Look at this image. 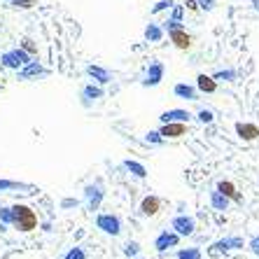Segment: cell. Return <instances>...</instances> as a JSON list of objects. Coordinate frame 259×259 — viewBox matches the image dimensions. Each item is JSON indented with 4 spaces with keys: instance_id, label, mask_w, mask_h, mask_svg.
Listing matches in <instances>:
<instances>
[{
    "instance_id": "5bb4252c",
    "label": "cell",
    "mask_w": 259,
    "mask_h": 259,
    "mask_svg": "<svg viewBox=\"0 0 259 259\" xmlns=\"http://www.w3.org/2000/svg\"><path fill=\"white\" fill-rule=\"evenodd\" d=\"M87 75H89L94 82H98V84H108L110 79H112V72L101 66H87Z\"/></svg>"
},
{
    "instance_id": "7c38bea8",
    "label": "cell",
    "mask_w": 259,
    "mask_h": 259,
    "mask_svg": "<svg viewBox=\"0 0 259 259\" xmlns=\"http://www.w3.org/2000/svg\"><path fill=\"white\" fill-rule=\"evenodd\" d=\"M236 133H238V138L241 140H257L259 138V126H254V124H247V121H238L236 124Z\"/></svg>"
},
{
    "instance_id": "1f68e13d",
    "label": "cell",
    "mask_w": 259,
    "mask_h": 259,
    "mask_svg": "<svg viewBox=\"0 0 259 259\" xmlns=\"http://www.w3.org/2000/svg\"><path fill=\"white\" fill-rule=\"evenodd\" d=\"M196 119H199L201 124H212V119H215V117H212L210 110H201L199 115H196Z\"/></svg>"
},
{
    "instance_id": "4dcf8cb0",
    "label": "cell",
    "mask_w": 259,
    "mask_h": 259,
    "mask_svg": "<svg viewBox=\"0 0 259 259\" xmlns=\"http://www.w3.org/2000/svg\"><path fill=\"white\" fill-rule=\"evenodd\" d=\"M138 250H140V245L136 241H131V243H126V245H124V254H126V257H136V254H138Z\"/></svg>"
},
{
    "instance_id": "5b68a950",
    "label": "cell",
    "mask_w": 259,
    "mask_h": 259,
    "mask_svg": "<svg viewBox=\"0 0 259 259\" xmlns=\"http://www.w3.org/2000/svg\"><path fill=\"white\" fill-rule=\"evenodd\" d=\"M243 247V238L234 236V238H222L210 245V257H220L222 252H229V250H241Z\"/></svg>"
},
{
    "instance_id": "cb8c5ba5",
    "label": "cell",
    "mask_w": 259,
    "mask_h": 259,
    "mask_svg": "<svg viewBox=\"0 0 259 259\" xmlns=\"http://www.w3.org/2000/svg\"><path fill=\"white\" fill-rule=\"evenodd\" d=\"M178 259H203L199 247H182L178 250Z\"/></svg>"
},
{
    "instance_id": "8992f818",
    "label": "cell",
    "mask_w": 259,
    "mask_h": 259,
    "mask_svg": "<svg viewBox=\"0 0 259 259\" xmlns=\"http://www.w3.org/2000/svg\"><path fill=\"white\" fill-rule=\"evenodd\" d=\"M163 72H166V68H163L161 61L150 63V68H147V72H145V77H143V87H157V84H161Z\"/></svg>"
},
{
    "instance_id": "ba28073f",
    "label": "cell",
    "mask_w": 259,
    "mask_h": 259,
    "mask_svg": "<svg viewBox=\"0 0 259 259\" xmlns=\"http://www.w3.org/2000/svg\"><path fill=\"white\" fill-rule=\"evenodd\" d=\"M47 72H49L47 68H42L40 63H37V61L30 59L24 68H19V70H17V77L19 79H35V77H45Z\"/></svg>"
},
{
    "instance_id": "6da1fadb",
    "label": "cell",
    "mask_w": 259,
    "mask_h": 259,
    "mask_svg": "<svg viewBox=\"0 0 259 259\" xmlns=\"http://www.w3.org/2000/svg\"><path fill=\"white\" fill-rule=\"evenodd\" d=\"M12 210V227L17 231H24V234H28V231H35L37 229V215L33 208H28V205L24 203H17L10 208Z\"/></svg>"
},
{
    "instance_id": "d6986e66",
    "label": "cell",
    "mask_w": 259,
    "mask_h": 259,
    "mask_svg": "<svg viewBox=\"0 0 259 259\" xmlns=\"http://www.w3.org/2000/svg\"><path fill=\"white\" fill-rule=\"evenodd\" d=\"M163 35H166V30H163L159 24H147L145 26V40H147V42H161Z\"/></svg>"
},
{
    "instance_id": "83f0119b",
    "label": "cell",
    "mask_w": 259,
    "mask_h": 259,
    "mask_svg": "<svg viewBox=\"0 0 259 259\" xmlns=\"http://www.w3.org/2000/svg\"><path fill=\"white\" fill-rule=\"evenodd\" d=\"M63 259H87V252L82 247H70V250L63 254Z\"/></svg>"
},
{
    "instance_id": "d6a6232c",
    "label": "cell",
    "mask_w": 259,
    "mask_h": 259,
    "mask_svg": "<svg viewBox=\"0 0 259 259\" xmlns=\"http://www.w3.org/2000/svg\"><path fill=\"white\" fill-rule=\"evenodd\" d=\"M199 3V10H203V12H212L217 5V0H196Z\"/></svg>"
},
{
    "instance_id": "30bf717a",
    "label": "cell",
    "mask_w": 259,
    "mask_h": 259,
    "mask_svg": "<svg viewBox=\"0 0 259 259\" xmlns=\"http://www.w3.org/2000/svg\"><path fill=\"white\" fill-rule=\"evenodd\" d=\"M185 131H187L185 121H168V124H163L159 128V133H161L163 138H180V136H185Z\"/></svg>"
},
{
    "instance_id": "9c48e42d",
    "label": "cell",
    "mask_w": 259,
    "mask_h": 259,
    "mask_svg": "<svg viewBox=\"0 0 259 259\" xmlns=\"http://www.w3.org/2000/svg\"><path fill=\"white\" fill-rule=\"evenodd\" d=\"M180 243V234H175V231H161L157 236V241H154V247H157L159 252H166L170 247H178Z\"/></svg>"
},
{
    "instance_id": "8d00e7d4",
    "label": "cell",
    "mask_w": 259,
    "mask_h": 259,
    "mask_svg": "<svg viewBox=\"0 0 259 259\" xmlns=\"http://www.w3.org/2000/svg\"><path fill=\"white\" fill-rule=\"evenodd\" d=\"M250 250H252V252L259 257V236H257V238H252V241H250Z\"/></svg>"
},
{
    "instance_id": "ffe728a7",
    "label": "cell",
    "mask_w": 259,
    "mask_h": 259,
    "mask_svg": "<svg viewBox=\"0 0 259 259\" xmlns=\"http://www.w3.org/2000/svg\"><path fill=\"white\" fill-rule=\"evenodd\" d=\"M210 205L215 208V210H227V208H229V199H227V196L215 187L210 192Z\"/></svg>"
},
{
    "instance_id": "4fadbf2b",
    "label": "cell",
    "mask_w": 259,
    "mask_h": 259,
    "mask_svg": "<svg viewBox=\"0 0 259 259\" xmlns=\"http://www.w3.org/2000/svg\"><path fill=\"white\" fill-rule=\"evenodd\" d=\"M217 189H220L229 201H234V203H243V196L238 194V189H236V185L231 180H220L217 182Z\"/></svg>"
},
{
    "instance_id": "603a6c76",
    "label": "cell",
    "mask_w": 259,
    "mask_h": 259,
    "mask_svg": "<svg viewBox=\"0 0 259 259\" xmlns=\"http://www.w3.org/2000/svg\"><path fill=\"white\" fill-rule=\"evenodd\" d=\"M236 77H238V72L231 70V68H227V70H217L215 75H212V79H215V82H234Z\"/></svg>"
},
{
    "instance_id": "f35d334b",
    "label": "cell",
    "mask_w": 259,
    "mask_h": 259,
    "mask_svg": "<svg viewBox=\"0 0 259 259\" xmlns=\"http://www.w3.org/2000/svg\"><path fill=\"white\" fill-rule=\"evenodd\" d=\"M252 3H254V10H259V0H252Z\"/></svg>"
},
{
    "instance_id": "7a4b0ae2",
    "label": "cell",
    "mask_w": 259,
    "mask_h": 259,
    "mask_svg": "<svg viewBox=\"0 0 259 259\" xmlns=\"http://www.w3.org/2000/svg\"><path fill=\"white\" fill-rule=\"evenodd\" d=\"M30 59H33V56H30L24 47H14V49H7V52H3V56H0V63H3L5 68H10V70H19V68H24Z\"/></svg>"
},
{
    "instance_id": "e0dca14e",
    "label": "cell",
    "mask_w": 259,
    "mask_h": 259,
    "mask_svg": "<svg viewBox=\"0 0 259 259\" xmlns=\"http://www.w3.org/2000/svg\"><path fill=\"white\" fill-rule=\"evenodd\" d=\"M159 210H161V201L157 196H145L143 203H140V212L145 217H152V215H157Z\"/></svg>"
},
{
    "instance_id": "8fae6325",
    "label": "cell",
    "mask_w": 259,
    "mask_h": 259,
    "mask_svg": "<svg viewBox=\"0 0 259 259\" xmlns=\"http://www.w3.org/2000/svg\"><path fill=\"white\" fill-rule=\"evenodd\" d=\"M168 37H170V42H173L178 49H189V47H192V35H189V33H187L185 28H175V30H170Z\"/></svg>"
},
{
    "instance_id": "44dd1931",
    "label": "cell",
    "mask_w": 259,
    "mask_h": 259,
    "mask_svg": "<svg viewBox=\"0 0 259 259\" xmlns=\"http://www.w3.org/2000/svg\"><path fill=\"white\" fill-rule=\"evenodd\" d=\"M82 98H84V105H89L91 101L103 98V89L96 84H87V87H82Z\"/></svg>"
},
{
    "instance_id": "836d02e7",
    "label": "cell",
    "mask_w": 259,
    "mask_h": 259,
    "mask_svg": "<svg viewBox=\"0 0 259 259\" xmlns=\"http://www.w3.org/2000/svg\"><path fill=\"white\" fill-rule=\"evenodd\" d=\"M12 222V210L10 208H0V224H10Z\"/></svg>"
},
{
    "instance_id": "9a60e30c",
    "label": "cell",
    "mask_w": 259,
    "mask_h": 259,
    "mask_svg": "<svg viewBox=\"0 0 259 259\" xmlns=\"http://www.w3.org/2000/svg\"><path fill=\"white\" fill-rule=\"evenodd\" d=\"M159 119H161V124H168V121H185L187 124L192 119V115H189L187 110H166V112L159 115Z\"/></svg>"
},
{
    "instance_id": "277c9868",
    "label": "cell",
    "mask_w": 259,
    "mask_h": 259,
    "mask_svg": "<svg viewBox=\"0 0 259 259\" xmlns=\"http://www.w3.org/2000/svg\"><path fill=\"white\" fill-rule=\"evenodd\" d=\"M170 229L180 236H192L194 229H196V220H194L192 215H178V217H173Z\"/></svg>"
},
{
    "instance_id": "74e56055",
    "label": "cell",
    "mask_w": 259,
    "mask_h": 259,
    "mask_svg": "<svg viewBox=\"0 0 259 259\" xmlns=\"http://www.w3.org/2000/svg\"><path fill=\"white\" fill-rule=\"evenodd\" d=\"M185 7H187V10H199V3H196V0H185Z\"/></svg>"
},
{
    "instance_id": "e575fe53",
    "label": "cell",
    "mask_w": 259,
    "mask_h": 259,
    "mask_svg": "<svg viewBox=\"0 0 259 259\" xmlns=\"http://www.w3.org/2000/svg\"><path fill=\"white\" fill-rule=\"evenodd\" d=\"M5 189H19V182H10V180H0V192Z\"/></svg>"
},
{
    "instance_id": "f546056e",
    "label": "cell",
    "mask_w": 259,
    "mask_h": 259,
    "mask_svg": "<svg viewBox=\"0 0 259 259\" xmlns=\"http://www.w3.org/2000/svg\"><path fill=\"white\" fill-rule=\"evenodd\" d=\"M182 17H185V5H173L170 7V19L182 21Z\"/></svg>"
},
{
    "instance_id": "2e32d148",
    "label": "cell",
    "mask_w": 259,
    "mask_h": 259,
    "mask_svg": "<svg viewBox=\"0 0 259 259\" xmlns=\"http://www.w3.org/2000/svg\"><path fill=\"white\" fill-rule=\"evenodd\" d=\"M173 94L178 98H185V101H196L199 98V89L192 84H185V82H180V84L173 87Z\"/></svg>"
},
{
    "instance_id": "d4e9b609",
    "label": "cell",
    "mask_w": 259,
    "mask_h": 259,
    "mask_svg": "<svg viewBox=\"0 0 259 259\" xmlns=\"http://www.w3.org/2000/svg\"><path fill=\"white\" fill-rule=\"evenodd\" d=\"M175 3L173 0H159V3H154V7H152V14H159V12H166V10H170Z\"/></svg>"
},
{
    "instance_id": "7402d4cb",
    "label": "cell",
    "mask_w": 259,
    "mask_h": 259,
    "mask_svg": "<svg viewBox=\"0 0 259 259\" xmlns=\"http://www.w3.org/2000/svg\"><path fill=\"white\" fill-rule=\"evenodd\" d=\"M124 168H126L131 175L140 178V180H143L145 175H147V168H145V166H143L140 161H133V159H126V161H124Z\"/></svg>"
},
{
    "instance_id": "52a82bcc",
    "label": "cell",
    "mask_w": 259,
    "mask_h": 259,
    "mask_svg": "<svg viewBox=\"0 0 259 259\" xmlns=\"http://www.w3.org/2000/svg\"><path fill=\"white\" fill-rule=\"evenodd\" d=\"M103 196H105V194H103V187L98 185V182L96 185H87L84 187V203H87L89 210H98V208H101Z\"/></svg>"
},
{
    "instance_id": "d590c367",
    "label": "cell",
    "mask_w": 259,
    "mask_h": 259,
    "mask_svg": "<svg viewBox=\"0 0 259 259\" xmlns=\"http://www.w3.org/2000/svg\"><path fill=\"white\" fill-rule=\"evenodd\" d=\"M21 47H24L28 54H35V52H37L35 45H33V40H24V42H21Z\"/></svg>"
},
{
    "instance_id": "4316f807",
    "label": "cell",
    "mask_w": 259,
    "mask_h": 259,
    "mask_svg": "<svg viewBox=\"0 0 259 259\" xmlns=\"http://www.w3.org/2000/svg\"><path fill=\"white\" fill-rule=\"evenodd\" d=\"M163 136L159 131H150V133H145V143H150V145H161L163 143Z\"/></svg>"
},
{
    "instance_id": "ac0fdd59",
    "label": "cell",
    "mask_w": 259,
    "mask_h": 259,
    "mask_svg": "<svg viewBox=\"0 0 259 259\" xmlns=\"http://www.w3.org/2000/svg\"><path fill=\"white\" fill-rule=\"evenodd\" d=\"M196 89H199L201 94H215L217 82L212 79V75H199V77H196Z\"/></svg>"
},
{
    "instance_id": "f1b7e54d",
    "label": "cell",
    "mask_w": 259,
    "mask_h": 259,
    "mask_svg": "<svg viewBox=\"0 0 259 259\" xmlns=\"http://www.w3.org/2000/svg\"><path fill=\"white\" fill-rule=\"evenodd\" d=\"M161 28L166 30V33H170V30H175V28H185V26H182V21H175V19H166V21L161 24Z\"/></svg>"
},
{
    "instance_id": "484cf974",
    "label": "cell",
    "mask_w": 259,
    "mask_h": 259,
    "mask_svg": "<svg viewBox=\"0 0 259 259\" xmlns=\"http://www.w3.org/2000/svg\"><path fill=\"white\" fill-rule=\"evenodd\" d=\"M10 5L17 7V10H30V7L37 5V0H10Z\"/></svg>"
},
{
    "instance_id": "3957f363",
    "label": "cell",
    "mask_w": 259,
    "mask_h": 259,
    "mask_svg": "<svg viewBox=\"0 0 259 259\" xmlns=\"http://www.w3.org/2000/svg\"><path fill=\"white\" fill-rule=\"evenodd\" d=\"M96 227L108 236H119L121 234V220L117 215H98Z\"/></svg>"
}]
</instances>
